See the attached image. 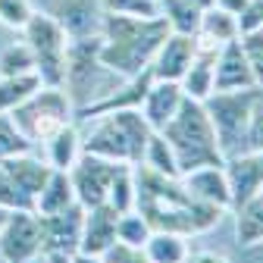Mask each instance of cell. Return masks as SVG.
I'll return each instance as SVG.
<instances>
[{
	"label": "cell",
	"mask_w": 263,
	"mask_h": 263,
	"mask_svg": "<svg viewBox=\"0 0 263 263\" xmlns=\"http://www.w3.org/2000/svg\"><path fill=\"white\" fill-rule=\"evenodd\" d=\"M263 147V91H260V101L254 107V119H251V135H248V151Z\"/></svg>",
	"instance_id": "cell-38"
},
{
	"label": "cell",
	"mask_w": 263,
	"mask_h": 263,
	"mask_svg": "<svg viewBox=\"0 0 263 263\" xmlns=\"http://www.w3.org/2000/svg\"><path fill=\"white\" fill-rule=\"evenodd\" d=\"M226 173H229V185H232V210H235L251 194L263 191V147L226 157Z\"/></svg>",
	"instance_id": "cell-14"
},
{
	"label": "cell",
	"mask_w": 263,
	"mask_h": 263,
	"mask_svg": "<svg viewBox=\"0 0 263 263\" xmlns=\"http://www.w3.org/2000/svg\"><path fill=\"white\" fill-rule=\"evenodd\" d=\"M182 185L188 188V194L201 204H210L216 210H232V185H229V173H226V163L219 166H197L191 173L179 176Z\"/></svg>",
	"instance_id": "cell-13"
},
{
	"label": "cell",
	"mask_w": 263,
	"mask_h": 263,
	"mask_svg": "<svg viewBox=\"0 0 263 263\" xmlns=\"http://www.w3.org/2000/svg\"><path fill=\"white\" fill-rule=\"evenodd\" d=\"M135 210L154 229H170L185 238L210 232L222 219V210L194 201L179 176H160L141 163L135 166Z\"/></svg>",
	"instance_id": "cell-1"
},
{
	"label": "cell",
	"mask_w": 263,
	"mask_h": 263,
	"mask_svg": "<svg viewBox=\"0 0 263 263\" xmlns=\"http://www.w3.org/2000/svg\"><path fill=\"white\" fill-rule=\"evenodd\" d=\"M0 170L13 179V185L31 201V207H35V197H38L41 185L50 176V163L47 160H38L31 151H25V154H16L10 160H0Z\"/></svg>",
	"instance_id": "cell-17"
},
{
	"label": "cell",
	"mask_w": 263,
	"mask_h": 263,
	"mask_svg": "<svg viewBox=\"0 0 263 263\" xmlns=\"http://www.w3.org/2000/svg\"><path fill=\"white\" fill-rule=\"evenodd\" d=\"M69 263H104V260H101V254H88V251H76V254L69 257Z\"/></svg>",
	"instance_id": "cell-41"
},
{
	"label": "cell",
	"mask_w": 263,
	"mask_h": 263,
	"mask_svg": "<svg viewBox=\"0 0 263 263\" xmlns=\"http://www.w3.org/2000/svg\"><path fill=\"white\" fill-rule=\"evenodd\" d=\"M151 135L154 128L138 110H113V113H101L88 128V135H82V151L122 163V166H138L144 160V147Z\"/></svg>",
	"instance_id": "cell-4"
},
{
	"label": "cell",
	"mask_w": 263,
	"mask_h": 263,
	"mask_svg": "<svg viewBox=\"0 0 263 263\" xmlns=\"http://www.w3.org/2000/svg\"><path fill=\"white\" fill-rule=\"evenodd\" d=\"M238 28L251 31V28H263V0H251L245 7V13L238 16Z\"/></svg>",
	"instance_id": "cell-37"
},
{
	"label": "cell",
	"mask_w": 263,
	"mask_h": 263,
	"mask_svg": "<svg viewBox=\"0 0 263 263\" xmlns=\"http://www.w3.org/2000/svg\"><path fill=\"white\" fill-rule=\"evenodd\" d=\"M160 135L170 141V147L179 160V173H191L197 166H219V163H226L204 101L185 97V104L160 128Z\"/></svg>",
	"instance_id": "cell-3"
},
{
	"label": "cell",
	"mask_w": 263,
	"mask_h": 263,
	"mask_svg": "<svg viewBox=\"0 0 263 263\" xmlns=\"http://www.w3.org/2000/svg\"><path fill=\"white\" fill-rule=\"evenodd\" d=\"M44 151H47V163L50 170H63L69 173L76 166V160L82 157V132L76 128V122L63 125L53 138L44 141Z\"/></svg>",
	"instance_id": "cell-23"
},
{
	"label": "cell",
	"mask_w": 263,
	"mask_h": 263,
	"mask_svg": "<svg viewBox=\"0 0 263 263\" xmlns=\"http://www.w3.org/2000/svg\"><path fill=\"white\" fill-rule=\"evenodd\" d=\"M157 16H163L166 28L179 31V35H194L197 25H201V10H197L191 0H160Z\"/></svg>",
	"instance_id": "cell-25"
},
{
	"label": "cell",
	"mask_w": 263,
	"mask_h": 263,
	"mask_svg": "<svg viewBox=\"0 0 263 263\" xmlns=\"http://www.w3.org/2000/svg\"><path fill=\"white\" fill-rule=\"evenodd\" d=\"M260 91H263L260 85L241 88V91H213L204 101L222 157H235V154L248 151L251 119H254V107L260 101Z\"/></svg>",
	"instance_id": "cell-5"
},
{
	"label": "cell",
	"mask_w": 263,
	"mask_h": 263,
	"mask_svg": "<svg viewBox=\"0 0 263 263\" xmlns=\"http://www.w3.org/2000/svg\"><path fill=\"white\" fill-rule=\"evenodd\" d=\"M104 13H128V16H157V4L151 0H101Z\"/></svg>",
	"instance_id": "cell-35"
},
{
	"label": "cell",
	"mask_w": 263,
	"mask_h": 263,
	"mask_svg": "<svg viewBox=\"0 0 263 263\" xmlns=\"http://www.w3.org/2000/svg\"><path fill=\"white\" fill-rule=\"evenodd\" d=\"M31 147H35V144H31L22 132L16 128L13 116H10V113H0V160H10V157L25 154V151H31Z\"/></svg>",
	"instance_id": "cell-31"
},
{
	"label": "cell",
	"mask_w": 263,
	"mask_h": 263,
	"mask_svg": "<svg viewBox=\"0 0 263 263\" xmlns=\"http://www.w3.org/2000/svg\"><path fill=\"white\" fill-rule=\"evenodd\" d=\"M7 213H10V210H0V226H4V219H7Z\"/></svg>",
	"instance_id": "cell-44"
},
{
	"label": "cell",
	"mask_w": 263,
	"mask_h": 263,
	"mask_svg": "<svg viewBox=\"0 0 263 263\" xmlns=\"http://www.w3.org/2000/svg\"><path fill=\"white\" fill-rule=\"evenodd\" d=\"M119 170H122V163H113V160H104V157H94V154L82 151V157L76 160V166L69 170L76 201L85 210L97 207V204H107L110 185H113V179H116Z\"/></svg>",
	"instance_id": "cell-9"
},
{
	"label": "cell",
	"mask_w": 263,
	"mask_h": 263,
	"mask_svg": "<svg viewBox=\"0 0 263 263\" xmlns=\"http://www.w3.org/2000/svg\"><path fill=\"white\" fill-rule=\"evenodd\" d=\"M72 204H79V201H76L69 173L50 170L47 182L41 185V191H38V197H35V213H38V216H47V213H60V210H66V207H72Z\"/></svg>",
	"instance_id": "cell-21"
},
{
	"label": "cell",
	"mask_w": 263,
	"mask_h": 263,
	"mask_svg": "<svg viewBox=\"0 0 263 263\" xmlns=\"http://www.w3.org/2000/svg\"><path fill=\"white\" fill-rule=\"evenodd\" d=\"M147 263H185L188 257V238L170 229H154L151 238L144 241Z\"/></svg>",
	"instance_id": "cell-24"
},
{
	"label": "cell",
	"mask_w": 263,
	"mask_h": 263,
	"mask_svg": "<svg viewBox=\"0 0 263 263\" xmlns=\"http://www.w3.org/2000/svg\"><path fill=\"white\" fill-rule=\"evenodd\" d=\"M235 241L245 251L263 248V191L235 207Z\"/></svg>",
	"instance_id": "cell-20"
},
{
	"label": "cell",
	"mask_w": 263,
	"mask_h": 263,
	"mask_svg": "<svg viewBox=\"0 0 263 263\" xmlns=\"http://www.w3.org/2000/svg\"><path fill=\"white\" fill-rule=\"evenodd\" d=\"M254 72L251 63L241 50V41H226L216 50V69H213V91H241V88H254Z\"/></svg>",
	"instance_id": "cell-15"
},
{
	"label": "cell",
	"mask_w": 263,
	"mask_h": 263,
	"mask_svg": "<svg viewBox=\"0 0 263 263\" xmlns=\"http://www.w3.org/2000/svg\"><path fill=\"white\" fill-rule=\"evenodd\" d=\"M116 222H119V213L110 204L88 207L85 210V222H82V245H79V251L104 254L116 241Z\"/></svg>",
	"instance_id": "cell-18"
},
{
	"label": "cell",
	"mask_w": 263,
	"mask_h": 263,
	"mask_svg": "<svg viewBox=\"0 0 263 263\" xmlns=\"http://www.w3.org/2000/svg\"><path fill=\"white\" fill-rule=\"evenodd\" d=\"M238 35H241L238 16L226 13L219 7L204 10L201 13V25H197V31H194V38L201 41V44H210V47H222L226 41H235Z\"/></svg>",
	"instance_id": "cell-22"
},
{
	"label": "cell",
	"mask_w": 263,
	"mask_h": 263,
	"mask_svg": "<svg viewBox=\"0 0 263 263\" xmlns=\"http://www.w3.org/2000/svg\"><path fill=\"white\" fill-rule=\"evenodd\" d=\"M69 257L72 254H41L35 263H69Z\"/></svg>",
	"instance_id": "cell-42"
},
{
	"label": "cell",
	"mask_w": 263,
	"mask_h": 263,
	"mask_svg": "<svg viewBox=\"0 0 263 263\" xmlns=\"http://www.w3.org/2000/svg\"><path fill=\"white\" fill-rule=\"evenodd\" d=\"M44 13L53 16L69 38L101 35V25H104L101 0H44Z\"/></svg>",
	"instance_id": "cell-11"
},
{
	"label": "cell",
	"mask_w": 263,
	"mask_h": 263,
	"mask_svg": "<svg viewBox=\"0 0 263 263\" xmlns=\"http://www.w3.org/2000/svg\"><path fill=\"white\" fill-rule=\"evenodd\" d=\"M248 4H251V0H216L213 7H219V10H226V13H232V16H241Z\"/></svg>",
	"instance_id": "cell-40"
},
{
	"label": "cell",
	"mask_w": 263,
	"mask_h": 263,
	"mask_svg": "<svg viewBox=\"0 0 263 263\" xmlns=\"http://www.w3.org/2000/svg\"><path fill=\"white\" fill-rule=\"evenodd\" d=\"M107 204L116 210V213H128L135 210V166H122L110 185V194H107Z\"/></svg>",
	"instance_id": "cell-29"
},
{
	"label": "cell",
	"mask_w": 263,
	"mask_h": 263,
	"mask_svg": "<svg viewBox=\"0 0 263 263\" xmlns=\"http://www.w3.org/2000/svg\"><path fill=\"white\" fill-rule=\"evenodd\" d=\"M197 50V38L194 35H179V31H170L166 38L160 41L147 72L154 82H182V76L188 72V66L194 60Z\"/></svg>",
	"instance_id": "cell-12"
},
{
	"label": "cell",
	"mask_w": 263,
	"mask_h": 263,
	"mask_svg": "<svg viewBox=\"0 0 263 263\" xmlns=\"http://www.w3.org/2000/svg\"><path fill=\"white\" fill-rule=\"evenodd\" d=\"M185 263H229V257H222L216 251H188Z\"/></svg>",
	"instance_id": "cell-39"
},
{
	"label": "cell",
	"mask_w": 263,
	"mask_h": 263,
	"mask_svg": "<svg viewBox=\"0 0 263 263\" xmlns=\"http://www.w3.org/2000/svg\"><path fill=\"white\" fill-rule=\"evenodd\" d=\"M41 257V229L35 210H10L0 226V260L35 263Z\"/></svg>",
	"instance_id": "cell-8"
},
{
	"label": "cell",
	"mask_w": 263,
	"mask_h": 263,
	"mask_svg": "<svg viewBox=\"0 0 263 263\" xmlns=\"http://www.w3.org/2000/svg\"><path fill=\"white\" fill-rule=\"evenodd\" d=\"M35 72V57H31L25 41H16L10 47H4L0 53V76H28Z\"/></svg>",
	"instance_id": "cell-30"
},
{
	"label": "cell",
	"mask_w": 263,
	"mask_h": 263,
	"mask_svg": "<svg viewBox=\"0 0 263 263\" xmlns=\"http://www.w3.org/2000/svg\"><path fill=\"white\" fill-rule=\"evenodd\" d=\"M13 122L31 144H44L47 138H53L63 125H69L76 119V104L66 94V88L57 85H41L25 104H19L13 113Z\"/></svg>",
	"instance_id": "cell-6"
},
{
	"label": "cell",
	"mask_w": 263,
	"mask_h": 263,
	"mask_svg": "<svg viewBox=\"0 0 263 263\" xmlns=\"http://www.w3.org/2000/svg\"><path fill=\"white\" fill-rule=\"evenodd\" d=\"M0 210H35L31 201L13 185V179L0 170Z\"/></svg>",
	"instance_id": "cell-34"
},
{
	"label": "cell",
	"mask_w": 263,
	"mask_h": 263,
	"mask_svg": "<svg viewBox=\"0 0 263 263\" xmlns=\"http://www.w3.org/2000/svg\"><path fill=\"white\" fill-rule=\"evenodd\" d=\"M22 41L28 44L31 57H35V72H38L41 85L63 88L66 57H69V35H66V28L44 10H35L28 16V22L22 25Z\"/></svg>",
	"instance_id": "cell-7"
},
{
	"label": "cell",
	"mask_w": 263,
	"mask_h": 263,
	"mask_svg": "<svg viewBox=\"0 0 263 263\" xmlns=\"http://www.w3.org/2000/svg\"><path fill=\"white\" fill-rule=\"evenodd\" d=\"M216 50L219 47H210V44H201L197 41V50H194V60L188 66V72L182 76V91L191 101H207L213 94V69H216Z\"/></svg>",
	"instance_id": "cell-19"
},
{
	"label": "cell",
	"mask_w": 263,
	"mask_h": 263,
	"mask_svg": "<svg viewBox=\"0 0 263 263\" xmlns=\"http://www.w3.org/2000/svg\"><path fill=\"white\" fill-rule=\"evenodd\" d=\"M104 263H147L144 257V248H132V245H122V241H113L104 254H101Z\"/></svg>",
	"instance_id": "cell-36"
},
{
	"label": "cell",
	"mask_w": 263,
	"mask_h": 263,
	"mask_svg": "<svg viewBox=\"0 0 263 263\" xmlns=\"http://www.w3.org/2000/svg\"><path fill=\"white\" fill-rule=\"evenodd\" d=\"M38 88H41L38 72H28V76H0V113H13Z\"/></svg>",
	"instance_id": "cell-26"
},
{
	"label": "cell",
	"mask_w": 263,
	"mask_h": 263,
	"mask_svg": "<svg viewBox=\"0 0 263 263\" xmlns=\"http://www.w3.org/2000/svg\"><path fill=\"white\" fill-rule=\"evenodd\" d=\"M182 104H185V91L179 82H151L144 97H141V104H138V113L147 119V125L154 132H160L179 113Z\"/></svg>",
	"instance_id": "cell-16"
},
{
	"label": "cell",
	"mask_w": 263,
	"mask_h": 263,
	"mask_svg": "<svg viewBox=\"0 0 263 263\" xmlns=\"http://www.w3.org/2000/svg\"><path fill=\"white\" fill-rule=\"evenodd\" d=\"M170 35L163 16H128V13H104L101 25V63L119 79H135L147 72V66Z\"/></svg>",
	"instance_id": "cell-2"
},
{
	"label": "cell",
	"mask_w": 263,
	"mask_h": 263,
	"mask_svg": "<svg viewBox=\"0 0 263 263\" xmlns=\"http://www.w3.org/2000/svg\"><path fill=\"white\" fill-rule=\"evenodd\" d=\"M191 4H194L197 10H201V13H204V10H210V7L216 4V0H191Z\"/></svg>",
	"instance_id": "cell-43"
},
{
	"label": "cell",
	"mask_w": 263,
	"mask_h": 263,
	"mask_svg": "<svg viewBox=\"0 0 263 263\" xmlns=\"http://www.w3.org/2000/svg\"><path fill=\"white\" fill-rule=\"evenodd\" d=\"M31 13H35L31 0H0V22L10 28H22Z\"/></svg>",
	"instance_id": "cell-33"
},
{
	"label": "cell",
	"mask_w": 263,
	"mask_h": 263,
	"mask_svg": "<svg viewBox=\"0 0 263 263\" xmlns=\"http://www.w3.org/2000/svg\"><path fill=\"white\" fill-rule=\"evenodd\" d=\"M151 4H160V0H151Z\"/></svg>",
	"instance_id": "cell-45"
},
{
	"label": "cell",
	"mask_w": 263,
	"mask_h": 263,
	"mask_svg": "<svg viewBox=\"0 0 263 263\" xmlns=\"http://www.w3.org/2000/svg\"><path fill=\"white\" fill-rule=\"evenodd\" d=\"M151 232H154V226H151L138 210L119 213V222H116V241L132 245V248H144V241L151 238Z\"/></svg>",
	"instance_id": "cell-28"
},
{
	"label": "cell",
	"mask_w": 263,
	"mask_h": 263,
	"mask_svg": "<svg viewBox=\"0 0 263 263\" xmlns=\"http://www.w3.org/2000/svg\"><path fill=\"white\" fill-rule=\"evenodd\" d=\"M241 41V50L251 63V72H254V82L263 88V28H251V31H241L238 35Z\"/></svg>",
	"instance_id": "cell-32"
},
{
	"label": "cell",
	"mask_w": 263,
	"mask_h": 263,
	"mask_svg": "<svg viewBox=\"0 0 263 263\" xmlns=\"http://www.w3.org/2000/svg\"><path fill=\"white\" fill-rule=\"evenodd\" d=\"M82 222H85V207L72 204L60 213L38 216L41 229V254H76L82 245Z\"/></svg>",
	"instance_id": "cell-10"
},
{
	"label": "cell",
	"mask_w": 263,
	"mask_h": 263,
	"mask_svg": "<svg viewBox=\"0 0 263 263\" xmlns=\"http://www.w3.org/2000/svg\"><path fill=\"white\" fill-rule=\"evenodd\" d=\"M141 166H147V170H154V173H160V176H173V179L182 176V173H179V160H176L170 141L163 138L160 132H154V135H151V141H147V147H144Z\"/></svg>",
	"instance_id": "cell-27"
}]
</instances>
